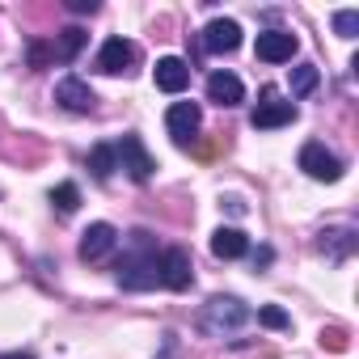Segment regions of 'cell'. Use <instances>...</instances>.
I'll list each match as a JSON object with an SVG mask.
<instances>
[{"instance_id":"obj_7","label":"cell","mask_w":359,"mask_h":359,"mask_svg":"<svg viewBox=\"0 0 359 359\" xmlns=\"http://www.w3.org/2000/svg\"><path fill=\"white\" fill-rule=\"evenodd\" d=\"M165 127H169L173 144H191V140L199 135V127H203L199 102H173V106L165 110Z\"/></svg>"},{"instance_id":"obj_13","label":"cell","mask_w":359,"mask_h":359,"mask_svg":"<svg viewBox=\"0 0 359 359\" xmlns=\"http://www.w3.org/2000/svg\"><path fill=\"white\" fill-rule=\"evenodd\" d=\"M203 47H208L212 55H229V51H237V47H241V26H237L233 18H216V22H208V30H203Z\"/></svg>"},{"instance_id":"obj_6","label":"cell","mask_w":359,"mask_h":359,"mask_svg":"<svg viewBox=\"0 0 359 359\" xmlns=\"http://www.w3.org/2000/svg\"><path fill=\"white\" fill-rule=\"evenodd\" d=\"M161 283H165L169 292H187V287L195 283V262H191V254H187L182 245H169V250L161 254Z\"/></svg>"},{"instance_id":"obj_12","label":"cell","mask_w":359,"mask_h":359,"mask_svg":"<svg viewBox=\"0 0 359 359\" xmlns=\"http://www.w3.org/2000/svg\"><path fill=\"white\" fill-rule=\"evenodd\" d=\"M152 81H156V89H165V93H182V89L191 85V64L177 60V55H161L156 68H152Z\"/></svg>"},{"instance_id":"obj_8","label":"cell","mask_w":359,"mask_h":359,"mask_svg":"<svg viewBox=\"0 0 359 359\" xmlns=\"http://www.w3.org/2000/svg\"><path fill=\"white\" fill-rule=\"evenodd\" d=\"M135 60H140V47H135L131 39H118V34H114V39H106L102 51H97V72L118 76V72H131Z\"/></svg>"},{"instance_id":"obj_21","label":"cell","mask_w":359,"mask_h":359,"mask_svg":"<svg viewBox=\"0 0 359 359\" xmlns=\"http://www.w3.org/2000/svg\"><path fill=\"white\" fill-rule=\"evenodd\" d=\"M334 34L338 39H355L359 34V13L355 9H338L334 13Z\"/></svg>"},{"instance_id":"obj_19","label":"cell","mask_w":359,"mask_h":359,"mask_svg":"<svg viewBox=\"0 0 359 359\" xmlns=\"http://www.w3.org/2000/svg\"><path fill=\"white\" fill-rule=\"evenodd\" d=\"M317 85H321V72H317V64H296V68H292V76H287V89H292V97H309Z\"/></svg>"},{"instance_id":"obj_20","label":"cell","mask_w":359,"mask_h":359,"mask_svg":"<svg viewBox=\"0 0 359 359\" xmlns=\"http://www.w3.org/2000/svg\"><path fill=\"white\" fill-rule=\"evenodd\" d=\"M51 208H55L60 216H72V212L81 208V187H76V182H60V187L51 191Z\"/></svg>"},{"instance_id":"obj_10","label":"cell","mask_w":359,"mask_h":359,"mask_svg":"<svg viewBox=\"0 0 359 359\" xmlns=\"http://www.w3.org/2000/svg\"><path fill=\"white\" fill-rule=\"evenodd\" d=\"M296 47H300V39L292 30H262L258 43H254V55L262 64H287L296 55Z\"/></svg>"},{"instance_id":"obj_1","label":"cell","mask_w":359,"mask_h":359,"mask_svg":"<svg viewBox=\"0 0 359 359\" xmlns=\"http://www.w3.org/2000/svg\"><path fill=\"white\" fill-rule=\"evenodd\" d=\"M114 279H118L123 292H148V287L161 283V254H156V245H152V233L135 229V233L127 237V254L118 258Z\"/></svg>"},{"instance_id":"obj_23","label":"cell","mask_w":359,"mask_h":359,"mask_svg":"<svg viewBox=\"0 0 359 359\" xmlns=\"http://www.w3.org/2000/svg\"><path fill=\"white\" fill-rule=\"evenodd\" d=\"M51 60H55V47H51V43H30V68H34V72L47 68Z\"/></svg>"},{"instance_id":"obj_17","label":"cell","mask_w":359,"mask_h":359,"mask_svg":"<svg viewBox=\"0 0 359 359\" xmlns=\"http://www.w3.org/2000/svg\"><path fill=\"white\" fill-rule=\"evenodd\" d=\"M85 43H89V34H85L81 26H68V30H60V34H55V43H51V47H55V60H60V64H72V60L85 51Z\"/></svg>"},{"instance_id":"obj_22","label":"cell","mask_w":359,"mask_h":359,"mask_svg":"<svg viewBox=\"0 0 359 359\" xmlns=\"http://www.w3.org/2000/svg\"><path fill=\"white\" fill-rule=\"evenodd\" d=\"M258 321H262L266 330H287V325H292V317H287L279 304H262V309H258Z\"/></svg>"},{"instance_id":"obj_14","label":"cell","mask_w":359,"mask_h":359,"mask_svg":"<svg viewBox=\"0 0 359 359\" xmlns=\"http://www.w3.org/2000/svg\"><path fill=\"white\" fill-rule=\"evenodd\" d=\"M208 102H216V106H224V110L241 106V102H245L241 76H237V72H212V76H208Z\"/></svg>"},{"instance_id":"obj_16","label":"cell","mask_w":359,"mask_h":359,"mask_svg":"<svg viewBox=\"0 0 359 359\" xmlns=\"http://www.w3.org/2000/svg\"><path fill=\"white\" fill-rule=\"evenodd\" d=\"M317 245H321V254H330L334 262H346L351 250H355V229H325Z\"/></svg>"},{"instance_id":"obj_27","label":"cell","mask_w":359,"mask_h":359,"mask_svg":"<svg viewBox=\"0 0 359 359\" xmlns=\"http://www.w3.org/2000/svg\"><path fill=\"white\" fill-rule=\"evenodd\" d=\"M0 359H34L30 351H9V355H0Z\"/></svg>"},{"instance_id":"obj_18","label":"cell","mask_w":359,"mask_h":359,"mask_svg":"<svg viewBox=\"0 0 359 359\" xmlns=\"http://www.w3.org/2000/svg\"><path fill=\"white\" fill-rule=\"evenodd\" d=\"M118 169V156H114V144H93L89 148V173L97 177V182H110Z\"/></svg>"},{"instance_id":"obj_2","label":"cell","mask_w":359,"mask_h":359,"mask_svg":"<svg viewBox=\"0 0 359 359\" xmlns=\"http://www.w3.org/2000/svg\"><path fill=\"white\" fill-rule=\"evenodd\" d=\"M250 321V304L241 296H212L199 313V330L208 338H233Z\"/></svg>"},{"instance_id":"obj_9","label":"cell","mask_w":359,"mask_h":359,"mask_svg":"<svg viewBox=\"0 0 359 359\" xmlns=\"http://www.w3.org/2000/svg\"><path fill=\"white\" fill-rule=\"evenodd\" d=\"M114 245H118V229L114 224H106V220H97V224H89L85 233H81V262H102V258H110L114 254Z\"/></svg>"},{"instance_id":"obj_25","label":"cell","mask_w":359,"mask_h":359,"mask_svg":"<svg viewBox=\"0 0 359 359\" xmlns=\"http://www.w3.org/2000/svg\"><path fill=\"white\" fill-rule=\"evenodd\" d=\"M220 208H229L233 216H245V199H237V195H229V199H220Z\"/></svg>"},{"instance_id":"obj_11","label":"cell","mask_w":359,"mask_h":359,"mask_svg":"<svg viewBox=\"0 0 359 359\" xmlns=\"http://www.w3.org/2000/svg\"><path fill=\"white\" fill-rule=\"evenodd\" d=\"M55 106H64L68 114H93L97 110V97H93V89L81 76H64L55 85Z\"/></svg>"},{"instance_id":"obj_3","label":"cell","mask_w":359,"mask_h":359,"mask_svg":"<svg viewBox=\"0 0 359 359\" xmlns=\"http://www.w3.org/2000/svg\"><path fill=\"white\" fill-rule=\"evenodd\" d=\"M287 123H296V102H283L279 97V89H262V97H258V106H254V114H250V127H258V131H275V127H287Z\"/></svg>"},{"instance_id":"obj_15","label":"cell","mask_w":359,"mask_h":359,"mask_svg":"<svg viewBox=\"0 0 359 359\" xmlns=\"http://www.w3.org/2000/svg\"><path fill=\"white\" fill-rule=\"evenodd\" d=\"M212 254L220 262H233V258H245L250 254V237L241 229H216L212 233Z\"/></svg>"},{"instance_id":"obj_5","label":"cell","mask_w":359,"mask_h":359,"mask_svg":"<svg viewBox=\"0 0 359 359\" xmlns=\"http://www.w3.org/2000/svg\"><path fill=\"white\" fill-rule=\"evenodd\" d=\"M300 169L313 177V182H338V177H342V161H338L321 140H309V144L300 148Z\"/></svg>"},{"instance_id":"obj_24","label":"cell","mask_w":359,"mask_h":359,"mask_svg":"<svg viewBox=\"0 0 359 359\" xmlns=\"http://www.w3.org/2000/svg\"><path fill=\"white\" fill-rule=\"evenodd\" d=\"M72 13H97V0H68Z\"/></svg>"},{"instance_id":"obj_4","label":"cell","mask_w":359,"mask_h":359,"mask_svg":"<svg viewBox=\"0 0 359 359\" xmlns=\"http://www.w3.org/2000/svg\"><path fill=\"white\" fill-rule=\"evenodd\" d=\"M114 156H118V169H127V177H131V182H148V177H152V169H156L152 152L144 148V140H140L135 131H127V135L114 144Z\"/></svg>"},{"instance_id":"obj_26","label":"cell","mask_w":359,"mask_h":359,"mask_svg":"<svg viewBox=\"0 0 359 359\" xmlns=\"http://www.w3.org/2000/svg\"><path fill=\"white\" fill-rule=\"evenodd\" d=\"M271 258H275V254H271V250H266V245H262V250H258V254H254V266H266V262H271Z\"/></svg>"}]
</instances>
